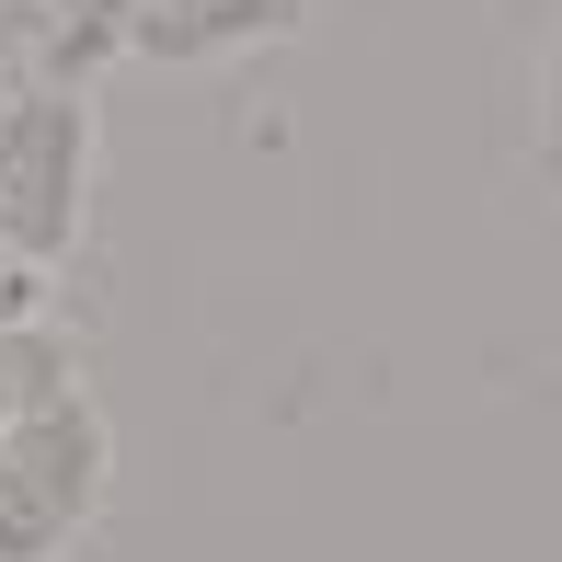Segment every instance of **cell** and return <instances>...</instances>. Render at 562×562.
I'll return each mask as SVG.
<instances>
[{
    "instance_id": "6da1fadb",
    "label": "cell",
    "mask_w": 562,
    "mask_h": 562,
    "mask_svg": "<svg viewBox=\"0 0 562 562\" xmlns=\"http://www.w3.org/2000/svg\"><path fill=\"white\" fill-rule=\"evenodd\" d=\"M104 414L81 391H46L23 414H0V562H58L104 505Z\"/></svg>"
},
{
    "instance_id": "7a4b0ae2",
    "label": "cell",
    "mask_w": 562,
    "mask_h": 562,
    "mask_svg": "<svg viewBox=\"0 0 562 562\" xmlns=\"http://www.w3.org/2000/svg\"><path fill=\"white\" fill-rule=\"evenodd\" d=\"M81 195H92V104L58 81H23L0 104V241L23 265H58L81 241Z\"/></svg>"
},
{
    "instance_id": "3957f363",
    "label": "cell",
    "mask_w": 562,
    "mask_h": 562,
    "mask_svg": "<svg viewBox=\"0 0 562 562\" xmlns=\"http://www.w3.org/2000/svg\"><path fill=\"white\" fill-rule=\"evenodd\" d=\"M311 23V0H138V58H172V69H207V58H241V46H276Z\"/></svg>"
},
{
    "instance_id": "277c9868",
    "label": "cell",
    "mask_w": 562,
    "mask_h": 562,
    "mask_svg": "<svg viewBox=\"0 0 562 562\" xmlns=\"http://www.w3.org/2000/svg\"><path fill=\"white\" fill-rule=\"evenodd\" d=\"M138 35V0H46V35H35V81L81 92L115 46Z\"/></svg>"
},
{
    "instance_id": "5b68a950",
    "label": "cell",
    "mask_w": 562,
    "mask_h": 562,
    "mask_svg": "<svg viewBox=\"0 0 562 562\" xmlns=\"http://www.w3.org/2000/svg\"><path fill=\"white\" fill-rule=\"evenodd\" d=\"M46 391H69V345L58 334H0V414H23V402H46Z\"/></svg>"
},
{
    "instance_id": "8992f818",
    "label": "cell",
    "mask_w": 562,
    "mask_h": 562,
    "mask_svg": "<svg viewBox=\"0 0 562 562\" xmlns=\"http://www.w3.org/2000/svg\"><path fill=\"white\" fill-rule=\"evenodd\" d=\"M35 311H46V265H23V252L0 241V334H23Z\"/></svg>"
},
{
    "instance_id": "52a82bcc",
    "label": "cell",
    "mask_w": 562,
    "mask_h": 562,
    "mask_svg": "<svg viewBox=\"0 0 562 562\" xmlns=\"http://www.w3.org/2000/svg\"><path fill=\"white\" fill-rule=\"evenodd\" d=\"M35 35H46V0H0V69H35Z\"/></svg>"
},
{
    "instance_id": "ba28073f",
    "label": "cell",
    "mask_w": 562,
    "mask_h": 562,
    "mask_svg": "<svg viewBox=\"0 0 562 562\" xmlns=\"http://www.w3.org/2000/svg\"><path fill=\"white\" fill-rule=\"evenodd\" d=\"M540 161L562 172V46H551V104H540Z\"/></svg>"
}]
</instances>
